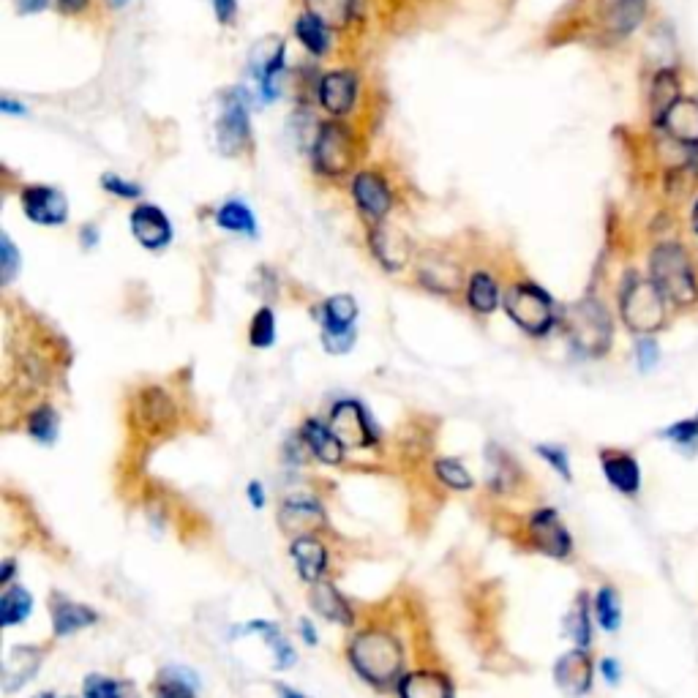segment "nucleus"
I'll return each instance as SVG.
<instances>
[{
    "instance_id": "obj_61",
    "label": "nucleus",
    "mask_w": 698,
    "mask_h": 698,
    "mask_svg": "<svg viewBox=\"0 0 698 698\" xmlns=\"http://www.w3.org/2000/svg\"><path fill=\"white\" fill-rule=\"evenodd\" d=\"M696 418H698V415H696Z\"/></svg>"
},
{
    "instance_id": "obj_58",
    "label": "nucleus",
    "mask_w": 698,
    "mask_h": 698,
    "mask_svg": "<svg viewBox=\"0 0 698 698\" xmlns=\"http://www.w3.org/2000/svg\"><path fill=\"white\" fill-rule=\"evenodd\" d=\"M276 690H279V696H281V698H306V696H300L298 690H292V688H281V685H279V688H276Z\"/></svg>"
},
{
    "instance_id": "obj_34",
    "label": "nucleus",
    "mask_w": 698,
    "mask_h": 698,
    "mask_svg": "<svg viewBox=\"0 0 698 698\" xmlns=\"http://www.w3.org/2000/svg\"><path fill=\"white\" fill-rule=\"evenodd\" d=\"M33 609V598L25 587H9L0 598V625L3 628H11V625H20L25 622Z\"/></svg>"
},
{
    "instance_id": "obj_47",
    "label": "nucleus",
    "mask_w": 698,
    "mask_h": 698,
    "mask_svg": "<svg viewBox=\"0 0 698 698\" xmlns=\"http://www.w3.org/2000/svg\"><path fill=\"white\" fill-rule=\"evenodd\" d=\"M101 186H104V191H110V194L120 197V200H140L142 197V186L118 178V175H110V172L101 175Z\"/></svg>"
},
{
    "instance_id": "obj_36",
    "label": "nucleus",
    "mask_w": 698,
    "mask_h": 698,
    "mask_svg": "<svg viewBox=\"0 0 698 698\" xmlns=\"http://www.w3.org/2000/svg\"><path fill=\"white\" fill-rule=\"evenodd\" d=\"M322 325H336V328H355L358 320V303L352 295H333L322 306Z\"/></svg>"
},
{
    "instance_id": "obj_18",
    "label": "nucleus",
    "mask_w": 698,
    "mask_h": 698,
    "mask_svg": "<svg viewBox=\"0 0 698 698\" xmlns=\"http://www.w3.org/2000/svg\"><path fill=\"white\" fill-rule=\"evenodd\" d=\"M290 554L295 559V565H298L300 579H306L309 584H320L322 573L328 568V551H325L320 540L311 538V535H300L292 543Z\"/></svg>"
},
{
    "instance_id": "obj_56",
    "label": "nucleus",
    "mask_w": 698,
    "mask_h": 698,
    "mask_svg": "<svg viewBox=\"0 0 698 698\" xmlns=\"http://www.w3.org/2000/svg\"><path fill=\"white\" fill-rule=\"evenodd\" d=\"M11 573H14V562H11V559H6V562H3V573H0V584H3V587L9 584Z\"/></svg>"
},
{
    "instance_id": "obj_27",
    "label": "nucleus",
    "mask_w": 698,
    "mask_h": 698,
    "mask_svg": "<svg viewBox=\"0 0 698 698\" xmlns=\"http://www.w3.org/2000/svg\"><path fill=\"white\" fill-rule=\"evenodd\" d=\"M311 606H314V611H320V617H325L328 622L352 625V609H349V603L341 598V592L333 584H314Z\"/></svg>"
},
{
    "instance_id": "obj_3",
    "label": "nucleus",
    "mask_w": 698,
    "mask_h": 698,
    "mask_svg": "<svg viewBox=\"0 0 698 698\" xmlns=\"http://www.w3.org/2000/svg\"><path fill=\"white\" fill-rule=\"evenodd\" d=\"M652 281L674 306H693L698 300V281L688 254L677 243H663L652 254Z\"/></svg>"
},
{
    "instance_id": "obj_22",
    "label": "nucleus",
    "mask_w": 698,
    "mask_h": 698,
    "mask_svg": "<svg viewBox=\"0 0 698 698\" xmlns=\"http://www.w3.org/2000/svg\"><path fill=\"white\" fill-rule=\"evenodd\" d=\"M303 442L309 445L311 453L322 464H341V459H344V445L330 431V426H325L320 420H306L303 423Z\"/></svg>"
},
{
    "instance_id": "obj_25",
    "label": "nucleus",
    "mask_w": 698,
    "mask_h": 698,
    "mask_svg": "<svg viewBox=\"0 0 698 698\" xmlns=\"http://www.w3.org/2000/svg\"><path fill=\"white\" fill-rule=\"evenodd\" d=\"M303 6L328 30H347L355 17V0H303Z\"/></svg>"
},
{
    "instance_id": "obj_23",
    "label": "nucleus",
    "mask_w": 698,
    "mask_h": 698,
    "mask_svg": "<svg viewBox=\"0 0 698 698\" xmlns=\"http://www.w3.org/2000/svg\"><path fill=\"white\" fill-rule=\"evenodd\" d=\"M41 663V652L36 647H17L11 649L9 658L3 660V685L6 690H17L25 685Z\"/></svg>"
},
{
    "instance_id": "obj_42",
    "label": "nucleus",
    "mask_w": 698,
    "mask_h": 698,
    "mask_svg": "<svg viewBox=\"0 0 698 698\" xmlns=\"http://www.w3.org/2000/svg\"><path fill=\"white\" fill-rule=\"evenodd\" d=\"M249 339H251V347H257V349L273 347V341H276V317H273V311H270L268 306L254 314V320H251V328H249Z\"/></svg>"
},
{
    "instance_id": "obj_13",
    "label": "nucleus",
    "mask_w": 698,
    "mask_h": 698,
    "mask_svg": "<svg viewBox=\"0 0 698 698\" xmlns=\"http://www.w3.org/2000/svg\"><path fill=\"white\" fill-rule=\"evenodd\" d=\"M129 227L142 249L164 251L172 243V224L159 205H148V202L137 205L131 210Z\"/></svg>"
},
{
    "instance_id": "obj_37",
    "label": "nucleus",
    "mask_w": 698,
    "mask_h": 698,
    "mask_svg": "<svg viewBox=\"0 0 698 698\" xmlns=\"http://www.w3.org/2000/svg\"><path fill=\"white\" fill-rule=\"evenodd\" d=\"M246 628L257 630L262 639L268 641V647L276 655V669H290L292 663H295V649L290 647V641L284 639V633H279L276 625H270V622H251Z\"/></svg>"
},
{
    "instance_id": "obj_50",
    "label": "nucleus",
    "mask_w": 698,
    "mask_h": 698,
    "mask_svg": "<svg viewBox=\"0 0 698 698\" xmlns=\"http://www.w3.org/2000/svg\"><path fill=\"white\" fill-rule=\"evenodd\" d=\"M598 669L600 677L606 679L609 685H619V679H622V663H619L617 658H603Z\"/></svg>"
},
{
    "instance_id": "obj_33",
    "label": "nucleus",
    "mask_w": 698,
    "mask_h": 698,
    "mask_svg": "<svg viewBox=\"0 0 698 698\" xmlns=\"http://www.w3.org/2000/svg\"><path fill=\"white\" fill-rule=\"evenodd\" d=\"M647 11V0H614L609 6V28L617 36H628L639 28Z\"/></svg>"
},
{
    "instance_id": "obj_53",
    "label": "nucleus",
    "mask_w": 698,
    "mask_h": 698,
    "mask_svg": "<svg viewBox=\"0 0 698 698\" xmlns=\"http://www.w3.org/2000/svg\"><path fill=\"white\" fill-rule=\"evenodd\" d=\"M47 6V0H20L22 14H39Z\"/></svg>"
},
{
    "instance_id": "obj_29",
    "label": "nucleus",
    "mask_w": 698,
    "mask_h": 698,
    "mask_svg": "<svg viewBox=\"0 0 698 698\" xmlns=\"http://www.w3.org/2000/svg\"><path fill=\"white\" fill-rule=\"evenodd\" d=\"M200 679L189 669H164L153 682V696L156 698H197Z\"/></svg>"
},
{
    "instance_id": "obj_12",
    "label": "nucleus",
    "mask_w": 698,
    "mask_h": 698,
    "mask_svg": "<svg viewBox=\"0 0 698 698\" xmlns=\"http://www.w3.org/2000/svg\"><path fill=\"white\" fill-rule=\"evenodd\" d=\"M352 197H355V205H358L363 219L369 224H382V219L393 208V194H390L388 183L379 178L377 172H358L352 178Z\"/></svg>"
},
{
    "instance_id": "obj_7",
    "label": "nucleus",
    "mask_w": 698,
    "mask_h": 698,
    "mask_svg": "<svg viewBox=\"0 0 698 698\" xmlns=\"http://www.w3.org/2000/svg\"><path fill=\"white\" fill-rule=\"evenodd\" d=\"M328 426L344 448H371L377 442V431L371 426L369 415L360 401L344 399L333 404Z\"/></svg>"
},
{
    "instance_id": "obj_55",
    "label": "nucleus",
    "mask_w": 698,
    "mask_h": 698,
    "mask_svg": "<svg viewBox=\"0 0 698 698\" xmlns=\"http://www.w3.org/2000/svg\"><path fill=\"white\" fill-rule=\"evenodd\" d=\"M0 112H6V115H25V107L11 104V99H0Z\"/></svg>"
},
{
    "instance_id": "obj_14",
    "label": "nucleus",
    "mask_w": 698,
    "mask_h": 698,
    "mask_svg": "<svg viewBox=\"0 0 698 698\" xmlns=\"http://www.w3.org/2000/svg\"><path fill=\"white\" fill-rule=\"evenodd\" d=\"M600 467L609 480V486L619 491L622 497H639L641 491V467L633 453L628 450H603L600 453Z\"/></svg>"
},
{
    "instance_id": "obj_16",
    "label": "nucleus",
    "mask_w": 698,
    "mask_h": 698,
    "mask_svg": "<svg viewBox=\"0 0 698 698\" xmlns=\"http://www.w3.org/2000/svg\"><path fill=\"white\" fill-rule=\"evenodd\" d=\"M317 99L330 115H347L358 99V77L355 71H330L320 80Z\"/></svg>"
},
{
    "instance_id": "obj_46",
    "label": "nucleus",
    "mask_w": 698,
    "mask_h": 698,
    "mask_svg": "<svg viewBox=\"0 0 698 698\" xmlns=\"http://www.w3.org/2000/svg\"><path fill=\"white\" fill-rule=\"evenodd\" d=\"M538 456H540V459H543V461H549L551 467L557 469L559 478L573 480V472H570L568 450L559 448V445H538Z\"/></svg>"
},
{
    "instance_id": "obj_48",
    "label": "nucleus",
    "mask_w": 698,
    "mask_h": 698,
    "mask_svg": "<svg viewBox=\"0 0 698 698\" xmlns=\"http://www.w3.org/2000/svg\"><path fill=\"white\" fill-rule=\"evenodd\" d=\"M636 360H639V369L641 371H649V369H655L658 366V360H660V349H658V344L652 339H639L636 341Z\"/></svg>"
},
{
    "instance_id": "obj_39",
    "label": "nucleus",
    "mask_w": 698,
    "mask_h": 698,
    "mask_svg": "<svg viewBox=\"0 0 698 698\" xmlns=\"http://www.w3.org/2000/svg\"><path fill=\"white\" fill-rule=\"evenodd\" d=\"M295 33H298L300 44L311 52V55H325L328 50V28L322 25L320 20H314L311 14H303L298 22H295Z\"/></svg>"
},
{
    "instance_id": "obj_11",
    "label": "nucleus",
    "mask_w": 698,
    "mask_h": 698,
    "mask_svg": "<svg viewBox=\"0 0 698 698\" xmlns=\"http://www.w3.org/2000/svg\"><path fill=\"white\" fill-rule=\"evenodd\" d=\"M20 205L30 221L44 227H60L69 221V200L55 186H28L20 194Z\"/></svg>"
},
{
    "instance_id": "obj_5",
    "label": "nucleus",
    "mask_w": 698,
    "mask_h": 698,
    "mask_svg": "<svg viewBox=\"0 0 698 698\" xmlns=\"http://www.w3.org/2000/svg\"><path fill=\"white\" fill-rule=\"evenodd\" d=\"M502 303H505V311H508L510 320L516 322L524 333L535 336V339L546 336L554 328V322H557L549 292L540 290L538 284H529L527 281V284L510 287L505 292Z\"/></svg>"
},
{
    "instance_id": "obj_32",
    "label": "nucleus",
    "mask_w": 698,
    "mask_h": 698,
    "mask_svg": "<svg viewBox=\"0 0 698 698\" xmlns=\"http://www.w3.org/2000/svg\"><path fill=\"white\" fill-rule=\"evenodd\" d=\"M679 99V80L677 74L671 69L666 71H658V77H655V82H652V99H649V104H652V120L655 123H663V118L669 115V110L677 104Z\"/></svg>"
},
{
    "instance_id": "obj_40",
    "label": "nucleus",
    "mask_w": 698,
    "mask_h": 698,
    "mask_svg": "<svg viewBox=\"0 0 698 698\" xmlns=\"http://www.w3.org/2000/svg\"><path fill=\"white\" fill-rule=\"evenodd\" d=\"M660 437L669 439L671 445H674L679 453H685V456H696L698 453V418L677 420V423H671L669 429L660 431Z\"/></svg>"
},
{
    "instance_id": "obj_6",
    "label": "nucleus",
    "mask_w": 698,
    "mask_h": 698,
    "mask_svg": "<svg viewBox=\"0 0 698 698\" xmlns=\"http://www.w3.org/2000/svg\"><path fill=\"white\" fill-rule=\"evenodd\" d=\"M355 161V140L352 131L341 123H325L314 140V164L322 175H344Z\"/></svg>"
},
{
    "instance_id": "obj_57",
    "label": "nucleus",
    "mask_w": 698,
    "mask_h": 698,
    "mask_svg": "<svg viewBox=\"0 0 698 698\" xmlns=\"http://www.w3.org/2000/svg\"><path fill=\"white\" fill-rule=\"evenodd\" d=\"M85 3H88V0H60V6L66 11H80Z\"/></svg>"
},
{
    "instance_id": "obj_8",
    "label": "nucleus",
    "mask_w": 698,
    "mask_h": 698,
    "mask_svg": "<svg viewBox=\"0 0 698 698\" xmlns=\"http://www.w3.org/2000/svg\"><path fill=\"white\" fill-rule=\"evenodd\" d=\"M529 540L551 559H568L573 554V535L554 508H540L529 516Z\"/></svg>"
},
{
    "instance_id": "obj_10",
    "label": "nucleus",
    "mask_w": 698,
    "mask_h": 698,
    "mask_svg": "<svg viewBox=\"0 0 698 698\" xmlns=\"http://www.w3.org/2000/svg\"><path fill=\"white\" fill-rule=\"evenodd\" d=\"M595 679V660L589 649L573 647L554 663V682L570 698H584L592 690Z\"/></svg>"
},
{
    "instance_id": "obj_59",
    "label": "nucleus",
    "mask_w": 698,
    "mask_h": 698,
    "mask_svg": "<svg viewBox=\"0 0 698 698\" xmlns=\"http://www.w3.org/2000/svg\"><path fill=\"white\" fill-rule=\"evenodd\" d=\"M693 232L698 235V202H696V208H693Z\"/></svg>"
},
{
    "instance_id": "obj_31",
    "label": "nucleus",
    "mask_w": 698,
    "mask_h": 698,
    "mask_svg": "<svg viewBox=\"0 0 698 698\" xmlns=\"http://www.w3.org/2000/svg\"><path fill=\"white\" fill-rule=\"evenodd\" d=\"M592 614L606 633H617L622 628V600H619L617 587H611V584L598 587L595 598H592Z\"/></svg>"
},
{
    "instance_id": "obj_26",
    "label": "nucleus",
    "mask_w": 698,
    "mask_h": 698,
    "mask_svg": "<svg viewBox=\"0 0 698 698\" xmlns=\"http://www.w3.org/2000/svg\"><path fill=\"white\" fill-rule=\"evenodd\" d=\"M96 622V611L88 609V606H80V603H71V600L58 598L52 603V628H55V636H71L74 630L88 628Z\"/></svg>"
},
{
    "instance_id": "obj_9",
    "label": "nucleus",
    "mask_w": 698,
    "mask_h": 698,
    "mask_svg": "<svg viewBox=\"0 0 698 698\" xmlns=\"http://www.w3.org/2000/svg\"><path fill=\"white\" fill-rule=\"evenodd\" d=\"M249 101L240 88L224 96V110L219 120V150L224 156H238L249 142Z\"/></svg>"
},
{
    "instance_id": "obj_19",
    "label": "nucleus",
    "mask_w": 698,
    "mask_h": 698,
    "mask_svg": "<svg viewBox=\"0 0 698 698\" xmlns=\"http://www.w3.org/2000/svg\"><path fill=\"white\" fill-rule=\"evenodd\" d=\"M420 281L434 292H442V295H453L456 290H461V268L456 262H450L448 257H437V254H429L420 260Z\"/></svg>"
},
{
    "instance_id": "obj_21",
    "label": "nucleus",
    "mask_w": 698,
    "mask_h": 698,
    "mask_svg": "<svg viewBox=\"0 0 698 698\" xmlns=\"http://www.w3.org/2000/svg\"><path fill=\"white\" fill-rule=\"evenodd\" d=\"M322 521H325V510L317 499H287L281 505V527L287 532L306 535L309 529L322 527Z\"/></svg>"
},
{
    "instance_id": "obj_4",
    "label": "nucleus",
    "mask_w": 698,
    "mask_h": 698,
    "mask_svg": "<svg viewBox=\"0 0 698 698\" xmlns=\"http://www.w3.org/2000/svg\"><path fill=\"white\" fill-rule=\"evenodd\" d=\"M666 295L660 292V287L655 281L647 279H633L625 284L622 290V298H619V311H622V320L633 333L639 336H649L666 325Z\"/></svg>"
},
{
    "instance_id": "obj_38",
    "label": "nucleus",
    "mask_w": 698,
    "mask_h": 698,
    "mask_svg": "<svg viewBox=\"0 0 698 698\" xmlns=\"http://www.w3.org/2000/svg\"><path fill=\"white\" fill-rule=\"evenodd\" d=\"M85 698H137V690L129 682H118V679L101 677V674H90L82 685Z\"/></svg>"
},
{
    "instance_id": "obj_1",
    "label": "nucleus",
    "mask_w": 698,
    "mask_h": 698,
    "mask_svg": "<svg viewBox=\"0 0 698 698\" xmlns=\"http://www.w3.org/2000/svg\"><path fill=\"white\" fill-rule=\"evenodd\" d=\"M349 660L360 677L371 685H390L399 682L404 652L393 633L385 630H363L349 644Z\"/></svg>"
},
{
    "instance_id": "obj_20",
    "label": "nucleus",
    "mask_w": 698,
    "mask_h": 698,
    "mask_svg": "<svg viewBox=\"0 0 698 698\" xmlns=\"http://www.w3.org/2000/svg\"><path fill=\"white\" fill-rule=\"evenodd\" d=\"M399 698H453V685L437 671H412L399 679Z\"/></svg>"
},
{
    "instance_id": "obj_43",
    "label": "nucleus",
    "mask_w": 698,
    "mask_h": 698,
    "mask_svg": "<svg viewBox=\"0 0 698 698\" xmlns=\"http://www.w3.org/2000/svg\"><path fill=\"white\" fill-rule=\"evenodd\" d=\"M434 472L437 478L456 491H467L472 489V475L467 472V467L456 459H437L434 461Z\"/></svg>"
},
{
    "instance_id": "obj_44",
    "label": "nucleus",
    "mask_w": 698,
    "mask_h": 698,
    "mask_svg": "<svg viewBox=\"0 0 698 698\" xmlns=\"http://www.w3.org/2000/svg\"><path fill=\"white\" fill-rule=\"evenodd\" d=\"M322 347L330 355H347L355 347V328H336V325H322Z\"/></svg>"
},
{
    "instance_id": "obj_15",
    "label": "nucleus",
    "mask_w": 698,
    "mask_h": 698,
    "mask_svg": "<svg viewBox=\"0 0 698 698\" xmlns=\"http://www.w3.org/2000/svg\"><path fill=\"white\" fill-rule=\"evenodd\" d=\"M369 243L374 257L382 262V268L396 273L409 262V254H412V246H409L407 235L399 230V227H390V224H374V230L369 232Z\"/></svg>"
},
{
    "instance_id": "obj_49",
    "label": "nucleus",
    "mask_w": 698,
    "mask_h": 698,
    "mask_svg": "<svg viewBox=\"0 0 698 698\" xmlns=\"http://www.w3.org/2000/svg\"><path fill=\"white\" fill-rule=\"evenodd\" d=\"M213 11L219 25H232L238 17V0H213Z\"/></svg>"
},
{
    "instance_id": "obj_35",
    "label": "nucleus",
    "mask_w": 698,
    "mask_h": 698,
    "mask_svg": "<svg viewBox=\"0 0 698 698\" xmlns=\"http://www.w3.org/2000/svg\"><path fill=\"white\" fill-rule=\"evenodd\" d=\"M469 306L478 314H491L499 306V287L497 281L491 279L489 273H475L469 281Z\"/></svg>"
},
{
    "instance_id": "obj_30",
    "label": "nucleus",
    "mask_w": 698,
    "mask_h": 698,
    "mask_svg": "<svg viewBox=\"0 0 698 698\" xmlns=\"http://www.w3.org/2000/svg\"><path fill=\"white\" fill-rule=\"evenodd\" d=\"M216 224H219L224 232H232V235L257 238V219H254V213H251V208L246 202H224V205L216 210Z\"/></svg>"
},
{
    "instance_id": "obj_24",
    "label": "nucleus",
    "mask_w": 698,
    "mask_h": 698,
    "mask_svg": "<svg viewBox=\"0 0 698 698\" xmlns=\"http://www.w3.org/2000/svg\"><path fill=\"white\" fill-rule=\"evenodd\" d=\"M251 69H254L257 82H260L262 99L265 101L276 99V96H279L281 71H284V41L279 39L276 50L270 52V55H265V58L257 52V55H254V63H251Z\"/></svg>"
},
{
    "instance_id": "obj_41",
    "label": "nucleus",
    "mask_w": 698,
    "mask_h": 698,
    "mask_svg": "<svg viewBox=\"0 0 698 698\" xmlns=\"http://www.w3.org/2000/svg\"><path fill=\"white\" fill-rule=\"evenodd\" d=\"M58 412L52 407H39L33 415L28 418V434L36 442H44V445H52L55 437H58Z\"/></svg>"
},
{
    "instance_id": "obj_54",
    "label": "nucleus",
    "mask_w": 698,
    "mask_h": 698,
    "mask_svg": "<svg viewBox=\"0 0 698 698\" xmlns=\"http://www.w3.org/2000/svg\"><path fill=\"white\" fill-rule=\"evenodd\" d=\"M300 636L309 641V644H317V633H314V628H311L309 619H300Z\"/></svg>"
},
{
    "instance_id": "obj_2",
    "label": "nucleus",
    "mask_w": 698,
    "mask_h": 698,
    "mask_svg": "<svg viewBox=\"0 0 698 698\" xmlns=\"http://www.w3.org/2000/svg\"><path fill=\"white\" fill-rule=\"evenodd\" d=\"M565 330H568V339L576 347V352L587 355V358L606 355L611 347V336H614L609 311L603 309L598 300L573 303L565 314Z\"/></svg>"
},
{
    "instance_id": "obj_52",
    "label": "nucleus",
    "mask_w": 698,
    "mask_h": 698,
    "mask_svg": "<svg viewBox=\"0 0 698 698\" xmlns=\"http://www.w3.org/2000/svg\"><path fill=\"white\" fill-rule=\"evenodd\" d=\"M249 499L254 508H262L265 505V489H262L260 483L254 480V483H249Z\"/></svg>"
},
{
    "instance_id": "obj_17",
    "label": "nucleus",
    "mask_w": 698,
    "mask_h": 698,
    "mask_svg": "<svg viewBox=\"0 0 698 698\" xmlns=\"http://www.w3.org/2000/svg\"><path fill=\"white\" fill-rule=\"evenodd\" d=\"M671 140L688 148H698V99L693 96H679L677 104L671 107L669 115L660 123Z\"/></svg>"
},
{
    "instance_id": "obj_51",
    "label": "nucleus",
    "mask_w": 698,
    "mask_h": 698,
    "mask_svg": "<svg viewBox=\"0 0 698 698\" xmlns=\"http://www.w3.org/2000/svg\"><path fill=\"white\" fill-rule=\"evenodd\" d=\"M80 243H82V249H93V246L99 243V230H96L93 224H90V227H82Z\"/></svg>"
},
{
    "instance_id": "obj_28",
    "label": "nucleus",
    "mask_w": 698,
    "mask_h": 698,
    "mask_svg": "<svg viewBox=\"0 0 698 698\" xmlns=\"http://www.w3.org/2000/svg\"><path fill=\"white\" fill-rule=\"evenodd\" d=\"M592 600L581 592L579 598L573 600V609L568 611L565 617V636H570V641L581 649L592 647Z\"/></svg>"
},
{
    "instance_id": "obj_45",
    "label": "nucleus",
    "mask_w": 698,
    "mask_h": 698,
    "mask_svg": "<svg viewBox=\"0 0 698 698\" xmlns=\"http://www.w3.org/2000/svg\"><path fill=\"white\" fill-rule=\"evenodd\" d=\"M22 260L17 246L11 243L9 235H0V273H3V284H9L17 276Z\"/></svg>"
},
{
    "instance_id": "obj_60",
    "label": "nucleus",
    "mask_w": 698,
    "mask_h": 698,
    "mask_svg": "<svg viewBox=\"0 0 698 698\" xmlns=\"http://www.w3.org/2000/svg\"><path fill=\"white\" fill-rule=\"evenodd\" d=\"M36 698H55L52 693H44V696H36Z\"/></svg>"
}]
</instances>
